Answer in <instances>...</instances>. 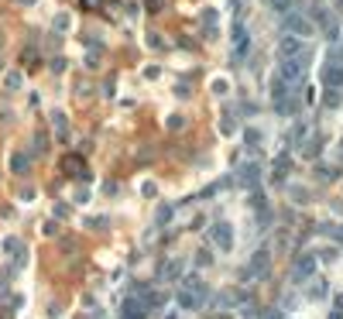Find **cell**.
Segmentation results:
<instances>
[{"instance_id":"obj_15","label":"cell","mask_w":343,"mask_h":319,"mask_svg":"<svg viewBox=\"0 0 343 319\" xmlns=\"http://www.w3.org/2000/svg\"><path fill=\"white\" fill-rule=\"evenodd\" d=\"M172 213H175V209L165 203V206H158V216H154V220H158V223H168V220H172Z\"/></svg>"},{"instance_id":"obj_9","label":"cell","mask_w":343,"mask_h":319,"mask_svg":"<svg viewBox=\"0 0 343 319\" xmlns=\"http://www.w3.org/2000/svg\"><path fill=\"white\" fill-rule=\"evenodd\" d=\"M237 175H240V186L254 189V186H258V179H261V169H258V165H240Z\"/></svg>"},{"instance_id":"obj_10","label":"cell","mask_w":343,"mask_h":319,"mask_svg":"<svg viewBox=\"0 0 343 319\" xmlns=\"http://www.w3.org/2000/svg\"><path fill=\"white\" fill-rule=\"evenodd\" d=\"M268 271V251H258V254H254V261L247 264V271H244V275H247V278H254V275H265Z\"/></svg>"},{"instance_id":"obj_8","label":"cell","mask_w":343,"mask_h":319,"mask_svg":"<svg viewBox=\"0 0 343 319\" xmlns=\"http://www.w3.org/2000/svg\"><path fill=\"white\" fill-rule=\"evenodd\" d=\"M175 302H179V309H199L203 295H199V292H192V288H182V292L175 295Z\"/></svg>"},{"instance_id":"obj_1","label":"cell","mask_w":343,"mask_h":319,"mask_svg":"<svg viewBox=\"0 0 343 319\" xmlns=\"http://www.w3.org/2000/svg\"><path fill=\"white\" fill-rule=\"evenodd\" d=\"M305 62H309V52H305V55H299V58H288V62H282V69H278V79H285V83H295V79H302Z\"/></svg>"},{"instance_id":"obj_7","label":"cell","mask_w":343,"mask_h":319,"mask_svg":"<svg viewBox=\"0 0 343 319\" xmlns=\"http://www.w3.org/2000/svg\"><path fill=\"white\" fill-rule=\"evenodd\" d=\"M285 28H288V31H295L299 38L312 35V24H309L305 18H299V14H285Z\"/></svg>"},{"instance_id":"obj_20","label":"cell","mask_w":343,"mask_h":319,"mask_svg":"<svg viewBox=\"0 0 343 319\" xmlns=\"http://www.w3.org/2000/svg\"><path fill=\"white\" fill-rule=\"evenodd\" d=\"M265 319H282V309H268V316Z\"/></svg>"},{"instance_id":"obj_13","label":"cell","mask_w":343,"mask_h":319,"mask_svg":"<svg viewBox=\"0 0 343 319\" xmlns=\"http://www.w3.org/2000/svg\"><path fill=\"white\" fill-rule=\"evenodd\" d=\"M285 172H288V154H278L275 158V179H282Z\"/></svg>"},{"instance_id":"obj_11","label":"cell","mask_w":343,"mask_h":319,"mask_svg":"<svg viewBox=\"0 0 343 319\" xmlns=\"http://www.w3.org/2000/svg\"><path fill=\"white\" fill-rule=\"evenodd\" d=\"M124 319H144V299H127L124 302Z\"/></svg>"},{"instance_id":"obj_18","label":"cell","mask_w":343,"mask_h":319,"mask_svg":"<svg viewBox=\"0 0 343 319\" xmlns=\"http://www.w3.org/2000/svg\"><path fill=\"white\" fill-rule=\"evenodd\" d=\"M244 141L254 148V144H261V134H258V131H244Z\"/></svg>"},{"instance_id":"obj_19","label":"cell","mask_w":343,"mask_h":319,"mask_svg":"<svg viewBox=\"0 0 343 319\" xmlns=\"http://www.w3.org/2000/svg\"><path fill=\"white\" fill-rule=\"evenodd\" d=\"M7 86H11V90H18V86H21V75L11 72V75H7Z\"/></svg>"},{"instance_id":"obj_21","label":"cell","mask_w":343,"mask_h":319,"mask_svg":"<svg viewBox=\"0 0 343 319\" xmlns=\"http://www.w3.org/2000/svg\"><path fill=\"white\" fill-rule=\"evenodd\" d=\"M333 312H340V316H343V295H336V309H333Z\"/></svg>"},{"instance_id":"obj_4","label":"cell","mask_w":343,"mask_h":319,"mask_svg":"<svg viewBox=\"0 0 343 319\" xmlns=\"http://www.w3.org/2000/svg\"><path fill=\"white\" fill-rule=\"evenodd\" d=\"M312 271H316V254H302L299 261L292 264V278H295V282H305Z\"/></svg>"},{"instance_id":"obj_16","label":"cell","mask_w":343,"mask_h":319,"mask_svg":"<svg viewBox=\"0 0 343 319\" xmlns=\"http://www.w3.org/2000/svg\"><path fill=\"white\" fill-rule=\"evenodd\" d=\"M326 107H340V90H326Z\"/></svg>"},{"instance_id":"obj_5","label":"cell","mask_w":343,"mask_h":319,"mask_svg":"<svg viewBox=\"0 0 343 319\" xmlns=\"http://www.w3.org/2000/svg\"><path fill=\"white\" fill-rule=\"evenodd\" d=\"M299 55H305L302 41H299V38H282V45H278V58L288 62V58H299Z\"/></svg>"},{"instance_id":"obj_17","label":"cell","mask_w":343,"mask_h":319,"mask_svg":"<svg viewBox=\"0 0 343 319\" xmlns=\"http://www.w3.org/2000/svg\"><path fill=\"white\" fill-rule=\"evenodd\" d=\"M179 271H182V261H172L168 268H165V278H175Z\"/></svg>"},{"instance_id":"obj_3","label":"cell","mask_w":343,"mask_h":319,"mask_svg":"<svg viewBox=\"0 0 343 319\" xmlns=\"http://www.w3.org/2000/svg\"><path fill=\"white\" fill-rule=\"evenodd\" d=\"M210 241L220 247V251H230V247H233V230H230V223H213L210 226Z\"/></svg>"},{"instance_id":"obj_14","label":"cell","mask_w":343,"mask_h":319,"mask_svg":"<svg viewBox=\"0 0 343 319\" xmlns=\"http://www.w3.org/2000/svg\"><path fill=\"white\" fill-rule=\"evenodd\" d=\"M309 295H312V299H326V295H329V285H326V282H316Z\"/></svg>"},{"instance_id":"obj_22","label":"cell","mask_w":343,"mask_h":319,"mask_svg":"<svg viewBox=\"0 0 343 319\" xmlns=\"http://www.w3.org/2000/svg\"><path fill=\"white\" fill-rule=\"evenodd\" d=\"M82 4H86V7H93V4H96V0H82Z\"/></svg>"},{"instance_id":"obj_6","label":"cell","mask_w":343,"mask_h":319,"mask_svg":"<svg viewBox=\"0 0 343 319\" xmlns=\"http://www.w3.org/2000/svg\"><path fill=\"white\" fill-rule=\"evenodd\" d=\"M247 48H250L247 28H244V24H233V55H237V58H244V55H247Z\"/></svg>"},{"instance_id":"obj_2","label":"cell","mask_w":343,"mask_h":319,"mask_svg":"<svg viewBox=\"0 0 343 319\" xmlns=\"http://www.w3.org/2000/svg\"><path fill=\"white\" fill-rule=\"evenodd\" d=\"M323 83H326V90H340L343 86V65L340 62H336V58H329V62H326L323 65Z\"/></svg>"},{"instance_id":"obj_12","label":"cell","mask_w":343,"mask_h":319,"mask_svg":"<svg viewBox=\"0 0 343 319\" xmlns=\"http://www.w3.org/2000/svg\"><path fill=\"white\" fill-rule=\"evenodd\" d=\"M11 169L18 172V175H24V172H28V154H14V158H11Z\"/></svg>"}]
</instances>
